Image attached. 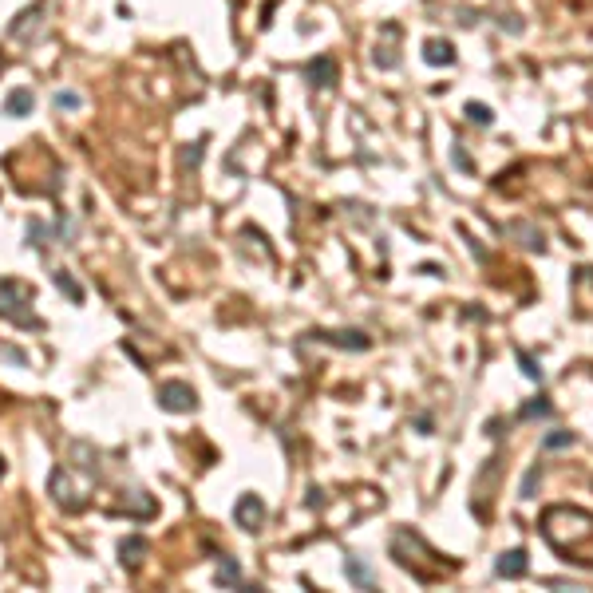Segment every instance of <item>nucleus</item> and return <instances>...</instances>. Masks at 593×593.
Returning <instances> with one entry per match:
<instances>
[{
  "label": "nucleus",
  "instance_id": "obj_1",
  "mask_svg": "<svg viewBox=\"0 0 593 593\" xmlns=\"http://www.w3.org/2000/svg\"><path fill=\"white\" fill-rule=\"evenodd\" d=\"M32 285H24V281L16 277H4L0 281V317L12 324H20V329H44V321L32 313Z\"/></svg>",
  "mask_w": 593,
  "mask_h": 593
},
{
  "label": "nucleus",
  "instance_id": "obj_2",
  "mask_svg": "<svg viewBox=\"0 0 593 593\" xmlns=\"http://www.w3.org/2000/svg\"><path fill=\"white\" fill-rule=\"evenodd\" d=\"M154 399H159L162 412H174V415H186V412H194V407H198V392L190 388V384H182V380H166V384H159Z\"/></svg>",
  "mask_w": 593,
  "mask_h": 593
},
{
  "label": "nucleus",
  "instance_id": "obj_3",
  "mask_svg": "<svg viewBox=\"0 0 593 593\" xmlns=\"http://www.w3.org/2000/svg\"><path fill=\"white\" fill-rule=\"evenodd\" d=\"M234 522L241 526V530H261V522H265L261 494H241V499H237V507H234Z\"/></svg>",
  "mask_w": 593,
  "mask_h": 593
},
{
  "label": "nucleus",
  "instance_id": "obj_4",
  "mask_svg": "<svg viewBox=\"0 0 593 593\" xmlns=\"http://www.w3.org/2000/svg\"><path fill=\"white\" fill-rule=\"evenodd\" d=\"M526 569H530V562H526V550H522V546H518V550L499 554V562H494V574L507 577V582H518V577H526Z\"/></svg>",
  "mask_w": 593,
  "mask_h": 593
},
{
  "label": "nucleus",
  "instance_id": "obj_5",
  "mask_svg": "<svg viewBox=\"0 0 593 593\" xmlns=\"http://www.w3.org/2000/svg\"><path fill=\"white\" fill-rule=\"evenodd\" d=\"M317 340H324V344H337V348H352V352H364V348H372V340L364 337V332H356V329H348V332H329V329H321V332H313Z\"/></svg>",
  "mask_w": 593,
  "mask_h": 593
},
{
  "label": "nucleus",
  "instance_id": "obj_6",
  "mask_svg": "<svg viewBox=\"0 0 593 593\" xmlns=\"http://www.w3.org/2000/svg\"><path fill=\"white\" fill-rule=\"evenodd\" d=\"M305 76H309V84H313V87H332V84H337V59H332V56L309 59Z\"/></svg>",
  "mask_w": 593,
  "mask_h": 593
},
{
  "label": "nucleus",
  "instance_id": "obj_7",
  "mask_svg": "<svg viewBox=\"0 0 593 593\" xmlns=\"http://www.w3.org/2000/svg\"><path fill=\"white\" fill-rule=\"evenodd\" d=\"M146 550H151V546H146V538L131 534V538H123V542H119V562H123L127 569H139V566H143V558H146Z\"/></svg>",
  "mask_w": 593,
  "mask_h": 593
},
{
  "label": "nucleus",
  "instance_id": "obj_8",
  "mask_svg": "<svg viewBox=\"0 0 593 593\" xmlns=\"http://www.w3.org/2000/svg\"><path fill=\"white\" fill-rule=\"evenodd\" d=\"M32 107H36V95L28 91V87H12L9 99H4V115H12V119L32 115Z\"/></svg>",
  "mask_w": 593,
  "mask_h": 593
},
{
  "label": "nucleus",
  "instance_id": "obj_9",
  "mask_svg": "<svg viewBox=\"0 0 593 593\" xmlns=\"http://www.w3.org/2000/svg\"><path fill=\"white\" fill-rule=\"evenodd\" d=\"M424 59L432 64V68H447V64H455V48H451V40H427L424 44Z\"/></svg>",
  "mask_w": 593,
  "mask_h": 593
},
{
  "label": "nucleus",
  "instance_id": "obj_10",
  "mask_svg": "<svg viewBox=\"0 0 593 593\" xmlns=\"http://www.w3.org/2000/svg\"><path fill=\"white\" fill-rule=\"evenodd\" d=\"M51 281H56V289H59V293H68V301H71V305H84V289H79V281L71 277L68 269H56V273H51Z\"/></svg>",
  "mask_w": 593,
  "mask_h": 593
},
{
  "label": "nucleus",
  "instance_id": "obj_11",
  "mask_svg": "<svg viewBox=\"0 0 593 593\" xmlns=\"http://www.w3.org/2000/svg\"><path fill=\"white\" fill-rule=\"evenodd\" d=\"M344 574H348V582H352V585H360V589H372V585H376L372 569H368L360 558H348V562H344Z\"/></svg>",
  "mask_w": 593,
  "mask_h": 593
},
{
  "label": "nucleus",
  "instance_id": "obj_12",
  "mask_svg": "<svg viewBox=\"0 0 593 593\" xmlns=\"http://www.w3.org/2000/svg\"><path fill=\"white\" fill-rule=\"evenodd\" d=\"M218 585H226V589H234V585H241V566H237L234 558H221V569H218Z\"/></svg>",
  "mask_w": 593,
  "mask_h": 593
},
{
  "label": "nucleus",
  "instance_id": "obj_13",
  "mask_svg": "<svg viewBox=\"0 0 593 593\" xmlns=\"http://www.w3.org/2000/svg\"><path fill=\"white\" fill-rule=\"evenodd\" d=\"M518 364H522V376H526V380H538V384H542V364H538V360H534L526 348H518Z\"/></svg>",
  "mask_w": 593,
  "mask_h": 593
},
{
  "label": "nucleus",
  "instance_id": "obj_14",
  "mask_svg": "<svg viewBox=\"0 0 593 593\" xmlns=\"http://www.w3.org/2000/svg\"><path fill=\"white\" fill-rule=\"evenodd\" d=\"M550 412H554V404L546 396H538V399H530V404H522L518 415H522V419H538V415H550Z\"/></svg>",
  "mask_w": 593,
  "mask_h": 593
},
{
  "label": "nucleus",
  "instance_id": "obj_15",
  "mask_svg": "<svg viewBox=\"0 0 593 593\" xmlns=\"http://www.w3.org/2000/svg\"><path fill=\"white\" fill-rule=\"evenodd\" d=\"M51 107L56 111H79L84 107V99H79V91H56L51 95Z\"/></svg>",
  "mask_w": 593,
  "mask_h": 593
},
{
  "label": "nucleus",
  "instance_id": "obj_16",
  "mask_svg": "<svg viewBox=\"0 0 593 593\" xmlns=\"http://www.w3.org/2000/svg\"><path fill=\"white\" fill-rule=\"evenodd\" d=\"M467 119H471V123H479V127H491V123H494V115H491V107H487V103H467Z\"/></svg>",
  "mask_w": 593,
  "mask_h": 593
},
{
  "label": "nucleus",
  "instance_id": "obj_17",
  "mask_svg": "<svg viewBox=\"0 0 593 593\" xmlns=\"http://www.w3.org/2000/svg\"><path fill=\"white\" fill-rule=\"evenodd\" d=\"M202 154H206V139H194V143L182 151V166H198V162H202Z\"/></svg>",
  "mask_w": 593,
  "mask_h": 593
},
{
  "label": "nucleus",
  "instance_id": "obj_18",
  "mask_svg": "<svg viewBox=\"0 0 593 593\" xmlns=\"http://www.w3.org/2000/svg\"><path fill=\"white\" fill-rule=\"evenodd\" d=\"M28 246H36V249L48 246V226L44 221H28Z\"/></svg>",
  "mask_w": 593,
  "mask_h": 593
},
{
  "label": "nucleus",
  "instance_id": "obj_19",
  "mask_svg": "<svg viewBox=\"0 0 593 593\" xmlns=\"http://www.w3.org/2000/svg\"><path fill=\"white\" fill-rule=\"evenodd\" d=\"M569 443H574V432H550L542 439V447L546 451H562V447H569Z\"/></svg>",
  "mask_w": 593,
  "mask_h": 593
},
{
  "label": "nucleus",
  "instance_id": "obj_20",
  "mask_svg": "<svg viewBox=\"0 0 593 593\" xmlns=\"http://www.w3.org/2000/svg\"><path fill=\"white\" fill-rule=\"evenodd\" d=\"M538 479H542V467L534 463L530 471H526V479H522V499H534V487H538Z\"/></svg>",
  "mask_w": 593,
  "mask_h": 593
},
{
  "label": "nucleus",
  "instance_id": "obj_21",
  "mask_svg": "<svg viewBox=\"0 0 593 593\" xmlns=\"http://www.w3.org/2000/svg\"><path fill=\"white\" fill-rule=\"evenodd\" d=\"M0 352L9 356V360H16V364H28V356H24V352H20V348H0Z\"/></svg>",
  "mask_w": 593,
  "mask_h": 593
},
{
  "label": "nucleus",
  "instance_id": "obj_22",
  "mask_svg": "<svg viewBox=\"0 0 593 593\" xmlns=\"http://www.w3.org/2000/svg\"><path fill=\"white\" fill-rule=\"evenodd\" d=\"M4 471H9V463H4V459H0V479H4Z\"/></svg>",
  "mask_w": 593,
  "mask_h": 593
}]
</instances>
